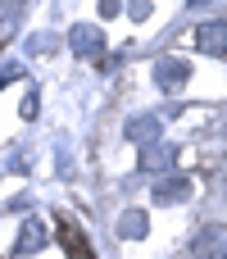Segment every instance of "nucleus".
Returning <instances> with one entry per match:
<instances>
[{
    "instance_id": "f257e3e1",
    "label": "nucleus",
    "mask_w": 227,
    "mask_h": 259,
    "mask_svg": "<svg viewBox=\"0 0 227 259\" xmlns=\"http://www.w3.org/2000/svg\"><path fill=\"white\" fill-rule=\"evenodd\" d=\"M187 77H191V64H187V59H177V55H159V59H155V82H159L164 91H182Z\"/></svg>"
},
{
    "instance_id": "f03ea898",
    "label": "nucleus",
    "mask_w": 227,
    "mask_h": 259,
    "mask_svg": "<svg viewBox=\"0 0 227 259\" xmlns=\"http://www.w3.org/2000/svg\"><path fill=\"white\" fill-rule=\"evenodd\" d=\"M196 259H227V228L223 223H205L196 232Z\"/></svg>"
},
{
    "instance_id": "7ed1b4c3",
    "label": "nucleus",
    "mask_w": 227,
    "mask_h": 259,
    "mask_svg": "<svg viewBox=\"0 0 227 259\" xmlns=\"http://www.w3.org/2000/svg\"><path fill=\"white\" fill-rule=\"evenodd\" d=\"M68 46H73L77 55H86V59H100V50H105V32L91 27V23H77V27H68Z\"/></svg>"
},
{
    "instance_id": "20e7f679",
    "label": "nucleus",
    "mask_w": 227,
    "mask_h": 259,
    "mask_svg": "<svg viewBox=\"0 0 227 259\" xmlns=\"http://www.w3.org/2000/svg\"><path fill=\"white\" fill-rule=\"evenodd\" d=\"M55 228H59V246H64L73 259H96V255H91V246H86V237H82V228H77L68 214H59Z\"/></svg>"
},
{
    "instance_id": "39448f33",
    "label": "nucleus",
    "mask_w": 227,
    "mask_h": 259,
    "mask_svg": "<svg viewBox=\"0 0 227 259\" xmlns=\"http://www.w3.org/2000/svg\"><path fill=\"white\" fill-rule=\"evenodd\" d=\"M196 46H200L205 55H227V18L200 23V27H196Z\"/></svg>"
},
{
    "instance_id": "423d86ee",
    "label": "nucleus",
    "mask_w": 227,
    "mask_h": 259,
    "mask_svg": "<svg viewBox=\"0 0 227 259\" xmlns=\"http://www.w3.org/2000/svg\"><path fill=\"white\" fill-rule=\"evenodd\" d=\"M155 200H159V205H182V200H191V178H159Z\"/></svg>"
},
{
    "instance_id": "0eeeda50",
    "label": "nucleus",
    "mask_w": 227,
    "mask_h": 259,
    "mask_svg": "<svg viewBox=\"0 0 227 259\" xmlns=\"http://www.w3.org/2000/svg\"><path fill=\"white\" fill-rule=\"evenodd\" d=\"M159 132H164L159 114H141V118H132V123H127V137H132V141H141V146H155V141H159Z\"/></svg>"
},
{
    "instance_id": "6e6552de",
    "label": "nucleus",
    "mask_w": 227,
    "mask_h": 259,
    "mask_svg": "<svg viewBox=\"0 0 227 259\" xmlns=\"http://www.w3.org/2000/svg\"><path fill=\"white\" fill-rule=\"evenodd\" d=\"M46 246V228L36 223V219H23L18 223V246H14V255H32V250H41Z\"/></svg>"
},
{
    "instance_id": "1a4fd4ad",
    "label": "nucleus",
    "mask_w": 227,
    "mask_h": 259,
    "mask_svg": "<svg viewBox=\"0 0 227 259\" xmlns=\"http://www.w3.org/2000/svg\"><path fill=\"white\" fill-rule=\"evenodd\" d=\"M141 168H146V173H168V168H173V146H164V141L146 146V159H141Z\"/></svg>"
},
{
    "instance_id": "9d476101",
    "label": "nucleus",
    "mask_w": 227,
    "mask_h": 259,
    "mask_svg": "<svg viewBox=\"0 0 227 259\" xmlns=\"http://www.w3.org/2000/svg\"><path fill=\"white\" fill-rule=\"evenodd\" d=\"M146 228H150L146 209H123V214H118V237H123V241H132V237H146Z\"/></svg>"
},
{
    "instance_id": "9b49d317",
    "label": "nucleus",
    "mask_w": 227,
    "mask_h": 259,
    "mask_svg": "<svg viewBox=\"0 0 227 259\" xmlns=\"http://www.w3.org/2000/svg\"><path fill=\"white\" fill-rule=\"evenodd\" d=\"M18 23H23V5H0V46L14 41Z\"/></svg>"
},
{
    "instance_id": "f8f14e48",
    "label": "nucleus",
    "mask_w": 227,
    "mask_h": 259,
    "mask_svg": "<svg viewBox=\"0 0 227 259\" xmlns=\"http://www.w3.org/2000/svg\"><path fill=\"white\" fill-rule=\"evenodd\" d=\"M14 77H23V64H0V87L14 82Z\"/></svg>"
},
{
    "instance_id": "ddd939ff",
    "label": "nucleus",
    "mask_w": 227,
    "mask_h": 259,
    "mask_svg": "<svg viewBox=\"0 0 227 259\" xmlns=\"http://www.w3.org/2000/svg\"><path fill=\"white\" fill-rule=\"evenodd\" d=\"M96 68H100V73H114V68H118V59H114V55H100V59H96Z\"/></svg>"
},
{
    "instance_id": "4468645a",
    "label": "nucleus",
    "mask_w": 227,
    "mask_h": 259,
    "mask_svg": "<svg viewBox=\"0 0 227 259\" xmlns=\"http://www.w3.org/2000/svg\"><path fill=\"white\" fill-rule=\"evenodd\" d=\"M118 9H123V5H118V0H105V5H100V18H114V14H118Z\"/></svg>"
}]
</instances>
